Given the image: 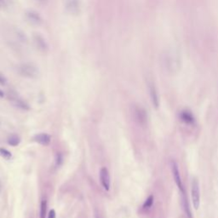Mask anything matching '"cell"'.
<instances>
[{"label":"cell","instance_id":"6da1fadb","mask_svg":"<svg viewBox=\"0 0 218 218\" xmlns=\"http://www.w3.org/2000/svg\"><path fill=\"white\" fill-rule=\"evenodd\" d=\"M17 72L24 77L30 78H37L38 75V70L32 64H29V63H24V64H21L17 67Z\"/></svg>","mask_w":218,"mask_h":218},{"label":"cell","instance_id":"7a4b0ae2","mask_svg":"<svg viewBox=\"0 0 218 218\" xmlns=\"http://www.w3.org/2000/svg\"><path fill=\"white\" fill-rule=\"evenodd\" d=\"M191 195H192V202L193 208L198 210L200 208V184L197 178H193L191 184Z\"/></svg>","mask_w":218,"mask_h":218},{"label":"cell","instance_id":"3957f363","mask_svg":"<svg viewBox=\"0 0 218 218\" xmlns=\"http://www.w3.org/2000/svg\"><path fill=\"white\" fill-rule=\"evenodd\" d=\"M171 171L172 174H173V177H174V181L175 182H176V185L177 186L178 189L180 190L181 194L186 193L183 183H182V181H181L180 171H179L178 165L176 163V161H174V160H171Z\"/></svg>","mask_w":218,"mask_h":218},{"label":"cell","instance_id":"277c9868","mask_svg":"<svg viewBox=\"0 0 218 218\" xmlns=\"http://www.w3.org/2000/svg\"><path fill=\"white\" fill-rule=\"evenodd\" d=\"M66 10L71 15H78L80 12V1L79 0H65L64 1Z\"/></svg>","mask_w":218,"mask_h":218},{"label":"cell","instance_id":"5b68a950","mask_svg":"<svg viewBox=\"0 0 218 218\" xmlns=\"http://www.w3.org/2000/svg\"><path fill=\"white\" fill-rule=\"evenodd\" d=\"M134 116L136 121L139 125H146V121H147V114H146V112L145 109L138 106L135 107Z\"/></svg>","mask_w":218,"mask_h":218},{"label":"cell","instance_id":"8992f818","mask_svg":"<svg viewBox=\"0 0 218 218\" xmlns=\"http://www.w3.org/2000/svg\"><path fill=\"white\" fill-rule=\"evenodd\" d=\"M100 181L105 190L108 191L110 188V175L108 170L106 167H102L100 171Z\"/></svg>","mask_w":218,"mask_h":218},{"label":"cell","instance_id":"52a82bcc","mask_svg":"<svg viewBox=\"0 0 218 218\" xmlns=\"http://www.w3.org/2000/svg\"><path fill=\"white\" fill-rule=\"evenodd\" d=\"M179 118L181 119V122H183L186 125H194L196 124V119L194 118V116L192 112L188 110H182L179 114Z\"/></svg>","mask_w":218,"mask_h":218},{"label":"cell","instance_id":"ba28073f","mask_svg":"<svg viewBox=\"0 0 218 218\" xmlns=\"http://www.w3.org/2000/svg\"><path fill=\"white\" fill-rule=\"evenodd\" d=\"M165 63L166 64V67L169 70L176 69L178 67V63H179V59L177 56H176V54H172L171 52H170L165 56Z\"/></svg>","mask_w":218,"mask_h":218},{"label":"cell","instance_id":"9c48e42d","mask_svg":"<svg viewBox=\"0 0 218 218\" xmlns=\"http://www.w3.org/2000/svg\"><path fill=\"white\" fill-rule=\"evenodd\" d=\"M33 41H34L36 47L39 50L43 51V52H45L48 50V44H47L45 39L42 36L38 34H35L33 36Z\"/></svg>","mask_w":218,"mask_h":218},{"label":"cell","instance_id":"30bf717a","mask_svg":"<svg viewBox=\"0 0 218 218\" xmlns=\"http://www.w3.org/2000/svg\"><path fill=\"white\" fill-rule=\"evenodd\" d=\"M148 90H149V95L153 106H154L155 108H158L159 105V97H158V93H157V90H156L154 84H152V83L149 84V85H148Z\"/></svg>","mask_w":218,"mask_h":218},{"label":"cell","instance_id":"8fae6325","mask_svg":"<svg viewBox=\"0 0 218 218\" xmlns=\"http://www.w3.org/2000/svg\"><path fill=\"white\" fill-rule=\"evenodd\" d=\"M26 17H27V20L28 22L32 25H39L42 22V19H41L40 16L37 12H34V11H29V12L27 13Z\"/></svg>","mask_w":218,"mask_h":218},{"label":"cell","instance_id":"7c38bea8","mask_svg":"<svg viewBox=\"0 0 218 218\" xmlns=\"http://www.w3.org/2000/svg\"><path fill=\"white\" fill-rule=\"evenodd\" d=\"M9 98H10V101L12 102L13 104L17 107H19V108L23 109V110H28L29 109V107H28L27 104L24 101H22V99H20L19 97H16V95L10 96Z\"/></svg>","mask_w":218,"mask_h":218},{"label":"cell","instance_id":"4fadbf2b","mask_svg":"<svg viewBox=\"0 0 218 218\" xmlns=\"http://www.w3.org/2000/svg\"><path fill=\"white\" fill-rule=\"evenodd\" d=\"M34 141L39 144H42V145H48L51 141V137L50 135L41 133V134H37L35 136Z\"/></svg>","mask_w":218,"mask_h":218},{"label":"cell","instance_id":"5bb4252c","mask_svg":"<svg viewBox=\"0 0 218 218\" xmlns=\"http://www.w3.org/2000/svg\"><path fill=\"white\" fill-rule=\"evenodd\" d=\"M20 141H21V139H20V137H19L18 136H16V135H13L11 136H9V139H8V143H9L10 146H17V145H19Z\"/></svg>","mask_w":218,"mask_h":218},{"label":"cell","instance_id":"9a60e30c","mask_svg":"<svg viewBox=\"0 0 218 218\" xmlns=\"http://www.w3.org/2000/svg\"><path fill=\"white\" fill-rule=\"evenodd\" d=\"M47 215V201L42 200L40 206V218H46Z\"/></svg>","mask_w":218,"mask_h":218},{"label":"cell","instance_id":"2e32d148","mask_svg":"<svg viewBox=\"0 0 218 218\" xmlns=\"http://www.w3.org/2000/svg\"><path fill=\"white\" fill-rule=\"evenodd\" d=\"M153 201H154V200H153V195H151V196L148 197V198H147V199L146 200V201L144 202L143 206H142V209L143 210H149L150 208L152 207V206H153Z\"/></svg>","mask_w":218,"mask_h":218},{"label":"cell","instance_id":"e0dca14e","mask_svg":"<svg viewBox=\"0 0 218 218\" xmlns=\"http://www.w3.org/2000/svg\"><path fill=\"white\" fill-rule=\"evenodd\" d=\"M0 156H1V157H3V159L9 160V159H11L12 154H11V153L9 152L7 149H4V148H0Z\"/></svg>","mask_w":218,"mask_h":218},{"label":"cell","instance_id":"ac0fdd59","mask_svg":"<svg viewBox=\"0 0 218 218\" xmlns=\"http://www.w3.org/2000/svg\"><path fill=\"white\" fill-rule=\"evenodd\" d=\"M56 165H57V166H60V165L62 164L63 157H62V155L61 154V153H58V154L56 155Z\"/></svg>","mask_w":218,"mask_h":218},{"label":"cell","instance_id":"d6986e66","mask_svg":"<svg viewBox=\"0 0 218 218\" xmlns=\"http://www.w3.org/2000/svg\"><path fill=\"white\" fill-rule=\"evenodd\" d=\"M6 83H7L6 78H5L2 73H0V84H2V85H5Z\"/></svg>","mask_w":218,"mask_h":218},{"label":"cell","instance_id":"ffe728a7","mask_svg":"<svg viewBox=\"0 0 218 218\" xmlns=\"http://www.w3.org/2000/svg\"><path fill=\"white\" fill-rule=\"evenodd\" d=\"M48 218H56V211H55L54 210H51V211L49 212Z\"/></svg>","mask_w":218,"mask_h":218},{"label":"cell","instance_id":"44dd1931","mask_svg":"<svg viewBox=\"0 0 218 218\" xmlns=\"http://www.w3.org/2000/svg\"><path fill=\"white\" fill-rule=\"evenodd\" d=\"M3 97V92L0 90V97Z\"/></svg>","mask_w":218,"mask_h":218},{"label":"cell","instance_id":"7402d4cb","mask_svg":"<svg viewBox=\"0 0 218 218\" xmlns=\"http://www.w3.org/2000/svg\"><path fill=\"white\" fill-rule=\"evenodd\" d=\"M38 1H40V2H42V3H44V2H45L46 0H38Z\"/></svg>","mask_w":218,"mask_h":218},{"label":"cell","instance_id":"603a6c76","mask_svg":"<svg viewBox=\"0 0 218 218\" xmlns=\"http://www.w3.org/2000/svg\"><path fill=\"white\" fill-rule=\"evenodd\" d=\"M0 191H1V183H0Z\"/></svg>","mask_w":218,"mask_h":218}]
</instances>
